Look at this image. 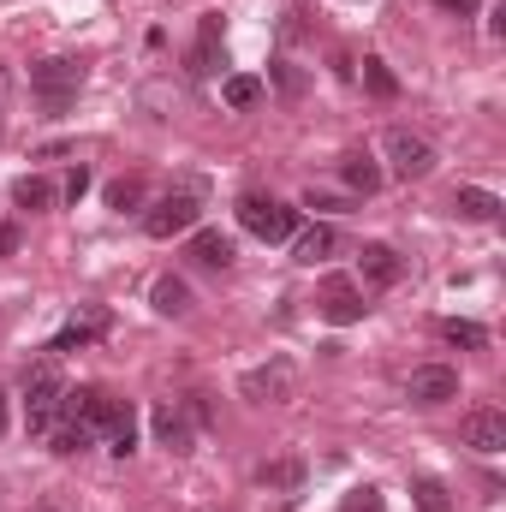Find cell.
<instances>
[{
  "label": "cell",
  "instance_id": "6da1fadb",
  "mask_svg": "<svg viewBox=\"0 0 506 512\" xmlns=\"http://www.w3.org/2000/svg\"><path fill=\"white\" fill-rule=\"evenodd\" d=\"M60 399H66L60 370H54V364H36V370L24 376V423H30V435H48V429L60 423Z\"/></svg>",
  "mask_w": 506,
  "mask_h": 512
},
{
  "label": "cell",
  "instance_id": "7a4b0ae2",
  "mask_svg": "<svg viewBox=\"0 0 506 512\" xmlns=\"http://www.w3.org/2000/svg\"><path fill=\"white\" fill-rule=\"evenodd\" d=\"M239 227L256 233L262 245H280V239H292V233H298V209H286L280 197L251 191V197H239Z\"/></svg>",
  "mask_w": 506,
  "mask_h": 512
},
{
  "label": "cell",
  "instance_id": "3957f363",
  "mask_svg": "<svg viewBox=\"0 0 506 512\" xmlns=\"http://www.w3.org/2000/svg\"><path fill=\"white\" fill-rule=\"evenodd\" d=\"M78 84H84V60H42V66L30 72V96H36L48 114H66L72 96H78Z\"/></svg>",
  "mask_w": 506,
  "mask_h": 512
},
{
  "label": "cell",
  "instance_id": "277c9868",
  "mask_svg": "<svg viewBox=\"0 0 506 512\" xmlns=\"http://www.w3.org/2000/svg\"><path fill=\"white\" fill-rule=\"evenodd\" d=\"M381 149H387L393 179H429V173H435V149H429V137H417V131L393 126L381 137Z\"/></svg>",
  "mask_w": 506,
  "mask_h": 512
},
{
  "label": "cell",
  "instance_id": "5b68a950",
  "mask_svg": "<svg viewBox=\"0 0 506 512\" xmlns=\"http://www.w3.org/2000/svg\"><path fill=\"white\" fill-rule=\"evenodd\" d=\"M197 215H203V203H197L191 191H173V197H161V203L143 215V233H149V239H179V233L197 227Z\"/></svg>",
  "mask_w": 506,
  "mask_h": 512
},
{
  "label": "cell",
  "instance_id": "8992f818",
  "mask_svg": "<svg viewBox=\"0 0 506 512\" xmlns=\"http://www.w3.org/2000/svg\"><path fill=\"white\" fill-rule=\"evenodd\" d=\"M364 292H358V280L352 274H328L322 280V316L334 322V328H352V322H364Z\"/></svg>",
  "mask_w": 506,
  "mask_h": 512
},
{
  "label": "cell",
  "instance_id": "52a82bcc",
  "mask_svg": "<svg viewBox=\"0 0 506 512\" xmlns=\"http://www.w3.org/2000/svg\"><path fill=\"white\" fill-rule=\"evenodd\" d=\"M405 399H411V405H447V399H459V370H447V364L411 370V376H405Z\"/></svg>",
  "mask_w": 506,
  "mask_h": 512
},
{
  "label": "cell",
  "instance_id": "ba28073f",
  "mask_svg": "<svg viewBox=\"0 0 506 512\" xmlns=\"http://www.w3.org/2000/svg\"><path fill=\"white\" fill-rule=\"evenodd\" d=\"M245 399H256V405H280V399H292V387H298V370L286 364V358H274V364H262V370H251L245 376Z\"/></svg>",
  "mask_w": 506,
  "mask_h": 512
},
{
  "label": "cell",
  "instance_id": "9c48e42d",
  "mask_svg": "<svg viewBox=\"0 0 506 512\" xmlns=\"http://www.w3.org/2000/svg\"><path fill=\"white\" fill-rule=\"evenodd\" d=\"M465 447H477V453H506V411H495V405L471 411V417H465Z\"/></svg>",
  "mask_w": 506,
  "mask_h": 512
},
{
  "label": "cell",
  "instance_id": "30bf717a",
  "mask_svg": "<svg viewBox=\"0 0 506 512\" xmlns=\"http://www.w3.org/2000/svg\"><path fill=\"white\" fill-rule=\"evenodd\" d=\"M149 423H155V441L167 453H191V411L185 405H155Z\"/></svg>",
  "mask_w": 506,
  "mask_h": 512
},
{
  "label": "cell",
  "instance_id": "8fae6325",
  "mask_svg": "<svg viewBox=\"0 0 506 512\" xmlns=\"http://www.w3.org/2000/svg\"><path fill=\"white\" fill-rule=\"evenodd\" d=\"M215 66H221V12H209L197 24V48H191V72L197 78H215Z\"/></svg>",
  "mask_w": 506,
  "mask_h": 512
},
{
  "label": "cell",
  "instance_id": "7c38bea8",
  "mask_svg": "<svg viewBox=\"0 0 506 512\" xmlns=\"http://www.w3.org/2000/svg\"><path fill=\"white\" fill-rule=\"evenodd\" d=\"M191 262L197 268H233V239L227 233H191Z\"/></svg>",
  "mask_w": 506,
  "mask_h": 512
},
{
  "label": "cell",
  "instance_id": "4fadbf2b",
  "mask_svg": "<svg viewBox=\"0 0 506 512\" xmlns=\"http://www.w3.org/2000/svg\"><path fill=\"white\" fill-rule=\"evenodd\" d=\"M453 209H459L465 221H501V197H495V191H483V185H459Z\"/></svg>",
  "mask_w": 506,
  "mask_h": 512
},
{
  "label": "cell",
  "instance_id": "5bb4252c",
  "mask_svg": "<svg viewBox=\"0 0 506 512\" xmlns=\"http://www.w3.org/2000/svg\"><path fill=\"white\" fill-rule=\"evenodd\" d=\"M84 447H96V429H84V423H72V417H60V423L48 429V453L72 459V453H84Z\"/></svg>",
  "mask_w": 506,
  "mask_h": 512
},
{
  "label": "cell",
  "instance_id": "9a60e30c",
  "mask_svg": "<svg viewBox=\"0 0 506 512\" xmlns=\"http://www.w3.org/2000/svg\"><path fill=\"white\" fill-rule=\"evenodd\" d=\"M96 441H102L108 453H120V459H126L131 447H137V417H131V405H120V411L108 417V429H102Z\"/></svg>",
  "mask_w": 506,
  "mask_h": 512
},
{
  "label": "cell",
  "instance_id": "2e32d148",
  "mask_svg": "<svg viewBox=\"0 0 506 512\" xmlns=\"http://www.w3.org/2000/svg\"><path fill=\"white\" fill-rule=\"evenodd\" d=\"M149 298H155V310H161V316H185V310H191V286H185L179 274H161Z\"/></svg>",
  "mask_w": 506,
  "mask_h": 512
},
{
  "label": "cell",
  "instance_id": "e0dca14e",
  "mask_svg": "<svg viewBox=\"0 0 506 512\" xmlns=\"http://www.w3.org/2000/svg\"><path fill=\"white\" fill-rule=\"evenodd\" d=\"M364 262H358V268H364V280H370V286H393V280H399V256L387 251V245H364Z\"/></svg>",
  "mask_w": 506,
  "mask_h": 512
},
{
  "label": "cell",
  "instance_id": "ac0fdd59",
  "mask_svg": "<svg viewBox=\"0 0 506 512\" xmlns=\"http://www.w3.org/2000/svg\"><path fill=\"white\" fill-rule=\"evenodd\" d=\"M292 239H298V245H292V256H298V262H310V268L334 251V227H322V221H316V227H304V233H292Z\"/></svg>",
  "mask_w": 506,
  "mask_h": 512
},
{
  "label": "cell",
  "instance_id": "d6986e66",
  "mask_svg": "<svg viewBox=\"0 0 506 512\" xmlns=\"http://www.w3.org/2000/svg\"><path fill=\"white\" fill-rule=\"evenodd\" d=\"M340 179H346L352 191H364V197L381 191V167L370 161V155H346V161H340Z\"/></svg>",
  "mask_w": 506,
  "mask_h": 512
},
{
  "label": "cell",
  "instance_id": "ffe728a7",
  "mask_svg": "<svg viewBox=\"0 0 506 512\" xmlns=\"http://www.w3.org/2000/svg\"><path fill=\"white\" fill-rule=\"evenodd\" d=\"M102 328H108L102 316H90V322H66V328L54 334V346H48V352H78V346H90V340H96Z\"/></svg>",
  "mask_w": 506,
  "mask_h": 512
},
{
  "label": "cell",
  "instance_id": "44dd1931",
  "mask_svg": "<svg viewBox=\"0 0 506 512\" xmlns=\"http://www.w3.org/2000/svg\"><path fill=\"white\" fill-rule=\"evenodd\" d=\"M221 96H227V108H256V102H262V78H251V72H233V78L221 84Z\"/></svg>",
  "mask_w": 506,
  "mask_h": 512
},
{
  "label": "cell",
  "instance_id": "7402d4cb",
  "mask_svg": "<svg viewBox=\"0 0 506 512\" xmlns=\"http://www.w3.org/2000/svg\"><path fill=\"white\" fill-rule=\"evenodd\" d=\"M364 90H370V96H381V102H393V96H399V78L387 72V60H376V54L364 60Z\"/></svg>",
  "mask_w": 506,
  "mask_h": 512
},
{
  "label": "cell",
  "instance_id": "603a6c76",
  "mask_svg": "<svg viewBox=\"0 0 506 512\" xmlns=\"http://www.w3.org/2000/svg\"><path fill=\"white\" fill-rule=\"evenodd\" d=\"M12 197H18V209H48V203H54V185L30 173V179H18V185H12Z\"/></svg>",
  "mask_w": 506,
  "mask_h": 512
},
{
  "label": "cell",
  "instance_id": "cb8c5ba5",
  "mask_svg": "<svg viewBox=\"0 0 506 512\" xmlns=\"http://www.w3.org/2000/svg\"><path fill=\"white\" fill-rule=\"evenodd\" d=\"M441 334H447L453 346H471V352H483V346H489V328H477V322H459V316H453V322H441Z\"/></svg>",
  "mask_w": 506,
  "mask_h": 512
},
{
  "label": "cell",
  "instance_id": "d4e9b609",
  "mask_svg": "<svg viewBox=\"0 0 506 512\" xmlns=\"http://www.w3.org/2000/svg\"><path fill=\"white\" fill-rule=\"evenodd\" d=\"M411 495H417V512H453L447 489H441L435 477H417V489H411Z\"/></svg>",
  "mask_w": 506,
  "mask_h": 512
},
{
  "label": "cell",
  "instance_id": "484cf974",
  "mask_svg": "<svg viewBox=\"0 0 506 512\" xmlns=\"http://www.w3.org/2000/svg\"><path fill=\"white\" fill-rule=\"evenodd\" d=\"M137 203H143V179H114V185H108V209L126 215V209H137Z\"/></svg>",
  "mask_w": 506,
  "mask_h": 512
},
{
  "label": "cell",
  "instance_id": "4316f807",
  "mask_svg": "<svg viewBox=\"0 0 506 512\" xmlns=\"http://www.w3.org/2000/svg\"><path fill=\"white\" fill-rule=\"evenodd\" d=\"M298 477H304L298 465H262V471H256L262 489H298Z\"/></svg>",
  "mask_w": 506,
  "mask_h": 512
},
{
  "label": "cell",
  "instance_id": "83f0119b",
  "mask_svg": "<svg viewBox=\"0 0 506 512\" xmlns=\"http://www.w3.org/2000/svg\"><path fill=\"white\" fill-rule=\"evenodd\" d=\"M340 512H387V507H381V489H370V483H364V489H352V495L340 501Z\"/></svg>",
  "mask_w": 506,
  "mask_h": 512
},
{
  "label": "cell",
  "instance_id": "f1b7e54d",
  "mask_svg": "<svg viewBox=\"0 0 506 512\" xmlns=\"http://www.w3.org/2000/svg\"><path fill=\"white\" fill-rule=\"evenodd\" d=\"M84 191H90V167H72V173H66V203H78Z\"/></svg>",
  "mask_w": 506,
  "mask_h": 512
},
{
  "label": "cell",
  "instance_id": "f546056e",
  "mask_svg": "<svg viewBox=\"0 0 506 512\" xmlns=\"http://www.w3.org/2000/svg\"><path fill=\"white\" fill-rule=\"evenodd\" d=\"M435 12H453V18H471V12H477V0H435Z\"/></svg>",
  "mask_w": 506,
  "mask_h": 512
},
{
  "label": "cell",
  "instance_id": "4dcf8cb0",
  "mask_svg": "<svg viewBox=\"0 0 506 512\" xmlns=\"http://www.w3.org/2000/svg\"><path fill=\"white\" fill-rule=\"evenodd\" d=\"M18 251V227H12V221H0V256H12Z\"/></svg>",
  "mask_w": 506,
  "mask_h": 512
},
{
  "label": "cell",
  "instance_id": "1f68e13d",
  "mask_svg": "<svg viewBox=\"0 0 506 512\" xmlns=\"http://www.w3.org/2000/svg\"><path fill=\"white\" fill-rule=\"evenodd\" d=\"M0 435H6V387H0Z\"/></svg>",
  "mask_w": 506,
  "mask_h": 512
},
{
  "label": "cell",
  "instance_id": "d6a6232c",
  "mask_svg": "<svg viewBox=\"0 0 506 512\" xmlns=\"http://www.w3.org/2000/svg\"><path fill=\"white\" fill-rule=\"evenodd\" d=\"M0 90H6V72H0Z\"/></svg>",
  "mask_w": 506,
  "mask_h": 512
}]
</instances>
